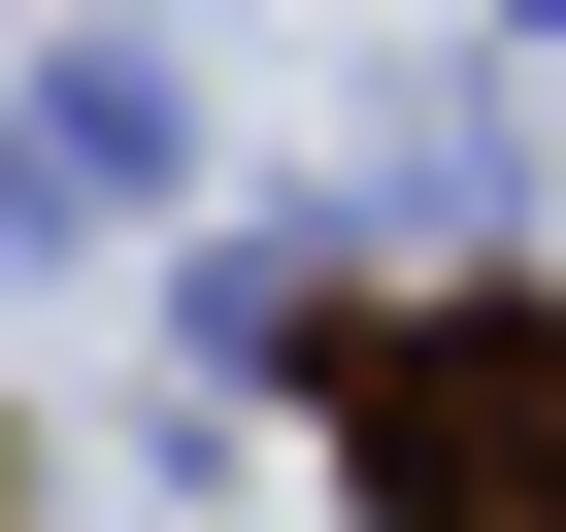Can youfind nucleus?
<instances>
[{
  "label": "nucleus",
  "mask_w": 566,
  "mask_h": 532,
  "mask_svg": "<svg viewBox=\"0 0 566 532\" xmlns=\"http://www.w3.org/2000/svg\"><path fill=\"white\" fill-rule=\"evenodd\" d=\"M334 433L400 466V532H566V300H367Z\"/></svg>",
  "instance_id": "f257e3e1"
}]
</instances>
